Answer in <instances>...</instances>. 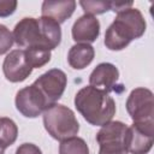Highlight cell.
<instances>
[{
  "instance_id": "cell-1",
  "label": "cell",
  "mask_w": 154,
  "mask_h": 154,
  "mask_svg": "<svg viewBox=\"0 0 154 154\" xmlns=\"http://www.w3.org/2000/svg\"><path fill=\"white\" fill-rule=\"evenodd\" d=\"M12 35L14 43L23 49L42 48L52 51L61 42L60 24L47 17H25L20 19L16 24Z\"/></svg>"
},
{
  "instance_id": "cell-2",
  "label": "cell",
  "mask_w": 154,
  "mask_h": 154,
  "mask_svg": "<svg viewBox=\"0 0 154 154\" xmlns=\"http://www.w3.org/2000/svg\"><path fill=\"white\" fill-rule=\"evenodd\" d=\"M146 20L141 11L134 7L117 12L116 19L105 32V46L109 51H122L132 40L140 38L146 31Z\"/></svg>"
},
{
  "instance_id": "cell-3",
  "label": "cell",
  "mask_w": 154,
  "mask_h": 154,
  "mask_svg": "<svg viewBox=\"0 0 154 154\" xmlns=\"http://www.w3.org/2000/svg\"><path fill=\"white\" fill-rule=\"evenodd\" d=\"M75 106L83 118L94 126H102L116 114V102L108 93L85 85L75 96Z\"/></svg>"
},
{
  "instance_id": "cell-4",
  "label": "cell",
  "mask_w": 154,
  "mask_h": 154,
  "mask_svg": "<svg viewBox=\"0 0 154 154\" xmlns=\"http://www.w3.org/2000/svg\"><path fill=\"white\" fill-rule=\"evenodd\" d=\"M43 125L47 132L57 141H64L75 137L79 131L78 120L71 108L54 103L43 113Z\"/></svg>"
},
{
  "instance_id": "cell-5",
  "label": "cell",
  "mask_w": 154,
  "mask_h": 154,
  "mask_svg": "<svg viewBox=\"0 0 154 154\" xmlns=\"http://www.w3.org/2000/svg\"><path fill=\"white\" fill-rule=\"evenodd\" d=\"M128 128L126 124L118 120H111L102 125L96 134V141L100 146L99 154H128Z\"/></svg>"
},
{
  "instance_id": "cell-6",
  "label": "cell",
  "mask_w": 154,
  "mask_h": 154,
  "mask_svg": "<svg viewBox=\"0 0 154 154\" xmlns=\"http://www.w3.org/2000/svg\"><path fill=\"white\" fill-rule=\"evenodd\" d=\"M126 111L134 123H154V96L147 88H135L128 96Z\"/></svg>"
},
{
  "instance_id": "cell-7",
  "label": "cell",
  "mask_w": 154,
  "mask_h": 154,
  "mask_svg": "<svg viewBox=\"0 0 154 154\" xmlns=\"http://www.w3.org/2000/svg\"><path fill=\"white\" fill-rule=\"evenodd\" d=\"M32 84L41 91L51 107L63 96L67 84V77L63 70L52 69L42 73Z\"/></svg>"
},
{
  "instance_id": "cell-8",
  "label": "cell",
  "mask_w": 154,
  "mask_h": 154,
  "mask_svg": "<svg viewBox=\"0 0 154 154\" xmlns=\"http://www.w3.org/2000/svg\"><path fill=\"white\" fill-rule=\"evenodd\" d=\"M14 102L18 112L26 118H36L49 107L45 96L34 84L18 90Z\"/></svg>"
},
{
  "instance_id": "cell-9",
  "label": "cell",
  "mask_w": 154,
  "mask_h": 154,
  "mask_svg": "<svg viewBox=\"0 0 154 154\" xmlns=\"http://www.w3.org/2000/svg\"><path fill=\"white\" fill-rule=\"evenodd\" d=\"M154 142V123H134L128 128L126 147L131 154H147Z\"/></svg>"
},
{
  "instance_id": "cell-10",
  "label": "cell",
  "mask_w": 154,
  "mask_h": 154,
  "mask_svg": "<svg viewBox=\"0 0 154 154\" xmlns=\"http://www.w3.org/2000/svg\"><path fill=\"white\" fill-rule=\"evenodd\" d=\"M32 67L25 55L24 49L11 51L2 63V71L7 81L18 83L25 81L32 72Z\"/></svg>"
},
{
  "instance_id": "cell-11",
  "label": "cell",
  "mask_w": 154,
  "mask_h": 154,
  "mask_svg": "<svg viewBox=\"0 0 154 154\" xmlns=\"http://www.w3.org/2000/svg\"><path fill=\"white\" fill-rule=\"evenodd\" d=\"M72 38L77 43H91L100 35V22L95 16L83 14L72 25Z\"/></svg>"
},
{
  "instance_id": "cell-12",
  "label": "cell",
  "mask_w": 154,
  "mask_h": 154,
  "mask_svg": "<svg viewBox=\"0 0 154 154\" xmlns=\"http://www.w3.org/2000/svg\"><path fill=\"white\" fill-rule=\"evenodd\" d=\"M119 78V71L116 65L111 63L99 64L89 76V85L109 93L114 90V87Z\"/></svg>"
},
{
  "instance_id": "cell-13",
  "label": "cell",
  "mask_w": 154,
  "mask_h": 154,
  "mask_svg": "<svg viewBox=\"0 0 154 154\" xmlns=\"http://www.w3.org/2000/svg\"><path fill=\"white\" fill-rule=\"evenodd\" d=\"M76 10V1L73 0H65V1H52L46 0L42 2L41 13L42 17L51 18L55 20L58 24L64 23L69 19Z\"/></svg>"
},
{
  "instance_id": "cell-14",
  "label": "cell",
  "mask_w": 154,
  "mask_h": 154,
  "mask_svg": "<svg viewBox=\"0 0 154 154\" xmlns=\"http://www.w3.org/2000/svg\"><path fill=\"white\" fill-rule=\"evenodd\" d=\"M95 51L89 43H76L73 45L67 54V63L75 70H82L87 67L94 59Z\"/></svg>"
},
{
  "instance_id": "cell-15",
  "label": "cell",
  "mask_w": 154,
  "mask_h": 154,
  "mask_svg": "<svg viewBox=\"0 0 154 154\" xmlns=\"http://www.w3.org/2000/svg\"><path fill=\"white\" fill-rule=\"evenodd\" d=\"M18 136V128L16 123L6 117L0 118V148L6 149L13 144Z\"/></svg>"
},
{
  "instance_id": "cell-16",
  "label": "cell",
  "mask_w": 154,
  "mask_h": 154,
  "mask_svg": "<svg viewBox=\"0 0 154 154\" xmlns=\"http://www.w3.org/2000/svg\"><path fill=\"white\" fill-rule=\"evenodd\" d=\"M59 154H89V148L83 138L75 136L60 142Z\"/></svg>"
},
{
  "instance_id": "cell-17",
  "label": "cell",
  "mask_w": 154,
  "mask_h": 154,
  "mask_svg": "<svg viewBox=\"0 0 154 154\" xmlns=\"http://www.w3.org/2000/svg\"><path fill=\"white\" fill-rule=\"evenodd\" d=\"M25 55L32 69H40L51 60V51L42 48H28L24 49Z\"/></svg>"
},
{
  "instance_id": "cell-18",
  "label": "cell",
  "mask_w": 154,
  "mask_h": 154,
  "mask_svg": "<svg viewBox=\"0 0 154 154\" xmlns=\"http://www.w3.org/2000/svg\"><path fill=\"white\" fill-rule=\"evenodd\" d=\"M84 14H101L112 10V1H79Z\"/></svg>"
},
{
  "instance_id": "cell-19",
  "label": "cell",
  "mask_w": 154,
  "mask_h": 154,
  "mask_svg": "<svg viewBox=\"0 0 154 154\" xmlns=\"http://www.w3.org/2000/svg\"><path fill=\"white\" fill-rule=\"evenodd\" d=\"M13 35L12 32L5 26L4 24H0V55L7 53L11 47L13 46Z\"/></svg>"
},
{
  "instance_id": "cell-20",
  "label": "cell",
  "mask_w": 154,
  "mask_h": 154,
  "mask_svg": "<svg viewBox=\"0 0 154 154\" xmlns=\"http://www.w3.org/2000/svg\"><path fill=\"white\" fill-rule=\"evenodd\" d=\"M16 0H0V17H8L14 13L17 8Z\"/></svg>"
},
{
  "instance_id": "cell-21",
  "label": "cell",
  "mask_w": 154,
  "mask_h": 154,
  "mask_svg": "<svg viewBox=\"0 0 154 154\" xmlns=\"http://www.w3.org/2000/svg\"><path fill=\"white\" fill-rule=\"evenodd\" d=\"M16 154H42V152L34 143H23L17 148Z\"/></svg>"
},
{
  "instance_id": "cell-22",
  "label": "cell",
  "mask_w": 154,
  "mask_h": 154,
  "mask_svg": "<svg viewBox=\"0 0 154 154\" xmlns=\"http://www.w3.org/2000/svg\"><path fill=\"white\" fill-rule=\"evenodd\" d=\"M5 153V149H2V148H0V154H4Z\"/></svg>"
}]
</instances>
